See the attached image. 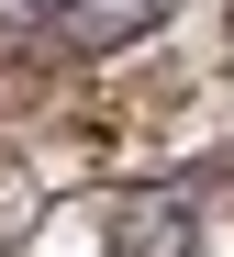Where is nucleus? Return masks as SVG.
I'll list each match as a JSON object with an SVG mask.
<instances>
[{
  "label": "nucleus",
  "mask_w": 234,
  "mask_h": 257,
  "mask_svg": "<svg viewBox=\"0 0 234 257\" xmlns=\"http://www.w3.org/2000/svg\"><path fill=\"white\" fill-rule=\"evenodd\" d=\"M112 257H201V190H134V201H112Z\"/></svg>",
  "instance_id": "nucleus-2"
},
{
  "label": "nucleus",
  "mask_w": 234,
  "mask_h": 257,
  "mask_svg": "<svg viewBox=\"0 0 234 257\" xmlns=\"http://www.w3.org/2000/svg\"><path fill=\"white\" fill-rule=\"evenodd\" d=\"M156 12L167 0H0V23H23V34H45V45H67V56H112Z\"/></svg>",
  "instance_id": "nucleus-1"
}]
</instances>
